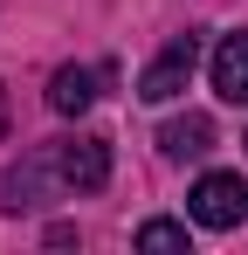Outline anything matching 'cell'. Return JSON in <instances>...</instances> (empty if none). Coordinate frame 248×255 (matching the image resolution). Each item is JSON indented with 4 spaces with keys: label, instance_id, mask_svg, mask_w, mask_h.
I'll use <instances>...</instances> for the list:
<instances>
[{
    "label": "cell",
    "instance_id": "8",
    "mask_svg": "<svg viewBox=\"0 0 248 255\" xmlns=\"http://www.w3.org/2000/svg\"><path fill=\"white\" fill-rule=\"evenodd\" d=\"M138 249H186V221H145Z\"/></svg>",
    "mask_w": 248,
    "mask_h": 255
},
{
    "label": "cell",
    "instance_id": "9",
    "mask_svg": "<svg viewBox=\"0 0 248 255\" xmlns=\"http://www.w3.org/2000/svg\"><path fill=\"white\" fill-rule=\"evenodd\" d=\"M0 131H7V90H0Z\"/></svg>",
    "mask_w": 248,
    "mask_h": 255
},
{
    "label": "cell",
    "instance_id": "7",
    "mask_svg": "<svg viewBox=\"0 0 248 255\" xmlns=\"http://www.w3.org/2000/svg\"><path fill=\"white\" fill-rule=\"evenodd\" d=\"M159 152L165 159H207V152H214V118H200V111L165 118L159 125Z\"/></svg>",
    "mask_w": 248,
    "mask_h": 255
},
{
    "label": "cell",
    "instance_id": "3",
    "mask_svg": "<svg viewBox=\"0 0 248 255\" xmlns=\"http://www.w3.org/2000/svg\"><path fill=\"white\" fill-rule=\"evenodd\" d=\"M55 172H62L69 193H97V186H111V138H97V131L55 138Z\"/></svg>",
    "mask_w": 248,
    "mask_h": 255
},
{
    "label": "cell",
    "instance_id": "4",
    "mask_svg": "<svg viewBox=\"0 0 248 255\" xmlns=\"http://www.w3.org/2000/svg\"><path fill=\"white\" fill-rule=\"evenodd\" d=\"M48 186H62V172H55V145H41V152H28L21 166L0 172V214L41 207V193H48Z\"/></svg>",
    "mask_w": 248,
    "mask_h": 255
},
{
    "label": "cell",
    "instance_id": "5",
    "mask_svg": "<svg viewBox=\"0 0 248 255\" xmlns=\"http://www.w3.org/2000/svg\"><path fill=\"white\" fill-rule=\"evenodd\" d=\"M104 83H111V69H83V62H69V69L48 76V111H55V118H83V111L97 104Z\"/></svg>",
    "mask_w": 248,
    "mask_h": 255
},
{
    "label": "cell",
    "instance_id": "6",
    "mask_svg": "<svg viewBox=\"0 0 248 255\" xmlns=\"http://www.w3.org/2000/svg\"><path fill=\"white\" fill-rule=\"evenodd\" d=\"M214 90H221V104H242L248 111V28L242 35H221V48H214Z\"/></svg>",
    "mask_w": 248,
    "mask_h": 255
},
{
    "label": "cell",
    "instance_id": "1",
    "mask_svg": "<svg viewBox=\"0 0 248 255\" xmlns=\"http://www.w3.org/2000/svg\"><path fill=\"white\" fill-rule=\"evenodd\" d=\"M193 69H200V28H186V35H172V42L152 55V69L138 76V97L145 104H172L179 90L193 83Z\"/></svg>",
    "mask_w": 248,
    "mask_h": 255
},
{
    "label": "cell",
    "instance_id": "2",
    "mask_svg": "<svg viewBox=\"0 0 248 255\" xmlns=\"http://www.w3.org/2000/svg\"><path fill=\"white\" fill-rule=\"evenodd\" d=\"M186 214L200 221V228H242L248 221V179L242 172H200V186L186 193Z\"/></svg>",
    "mask_w": 248,
    "mask_h": 255
}]
</instances>
